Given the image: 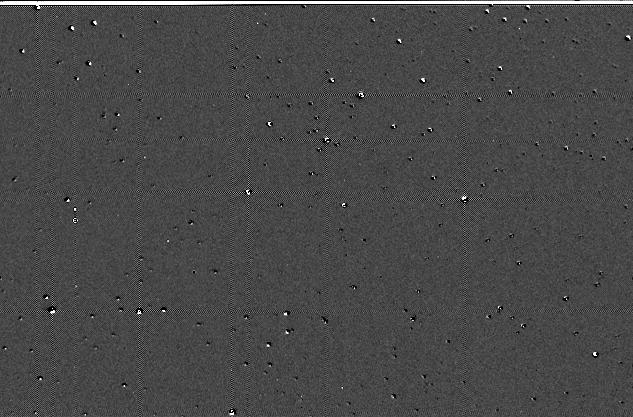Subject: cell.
<instances>
[{
    "instance_id": "cell-1",
    "label": "cell",
    "mask_w": 633,
    "mask_h": 417,
    "mask_svg": "<svg viewBox=\"0 0 633 417\" xmlns=\"http://www.w3.org/2000/svg\"><path fill=\"white\" fill-rule=\"evenodd\" d=\"M144 79L154 88L218 89L227 81L226 10L163 9L145 31Z\"/></svg>"
},
{
    "instance_id": "cell-2",
    "label": "cell",
    "mask_w": 633,
    "mask_h": 417,
    "mask_svg": "<svg viewBox=\"0 0 633 417\" xmlns=\"http://www.w3.org/2000/svg\"><path fill=\"white\" fill-rule=\"evenodd\" d=\"M255 78L262 87H314L322 75V38L314 10L267 9L255 25Z\"/></svg>"
}]
</instances>
